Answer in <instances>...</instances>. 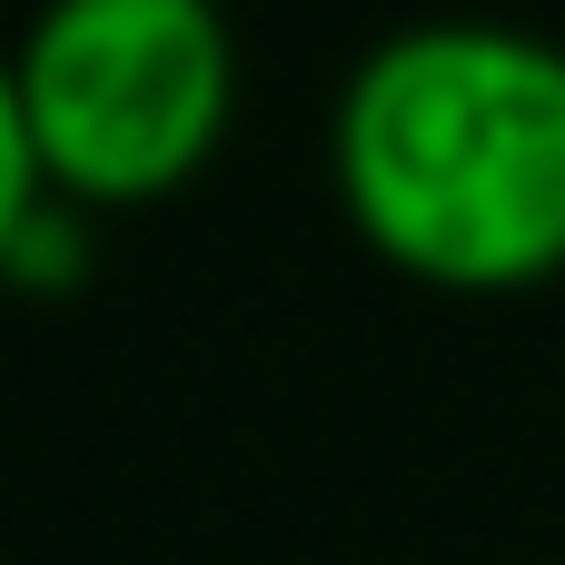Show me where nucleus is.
<instances>
[{"label":"nucleus","instance_id":"1","mask_svg":"<svg viewBox=\"0 0 565 565\" xmlns=\"http://www.w3.org/2000/svg\"><path fill=\"white\" fill-rule=\"evenodd\" d=\"M348 228L427 288H536L565 268V40L516 20L387 30L328 129Z\"/></svg>","mask_w":565,"mask_h":565},{"label":"nucleus","instance_id":"2","mask_svg":"<svg viewBox=\"0 0 565 565\" xmlns=\"http://www.w3.org/2000/svg\"><path fill=\"white\" fill-rule=\"evenodd\" d=\"M0 109L60 199H169L218 159L238 119V30L218 0H40Z\"/></svg>","mask_w":565,"mask_h":565},{"label":"nucleus","instance_id":"3","mask_svg":"<svg viewBox=\"0 0 565 565\" xmlns=\"http://www.w3.org/2000/svg\"><path fill=\"white\" fill-rule=\"evenodd\" d=\"M0 268H10L20 298L79 288V278H89V209H79V199H50V209L10 218V228H0Z\"/></svg>","mask_w":565,"mask_h":565}]
</instances>
